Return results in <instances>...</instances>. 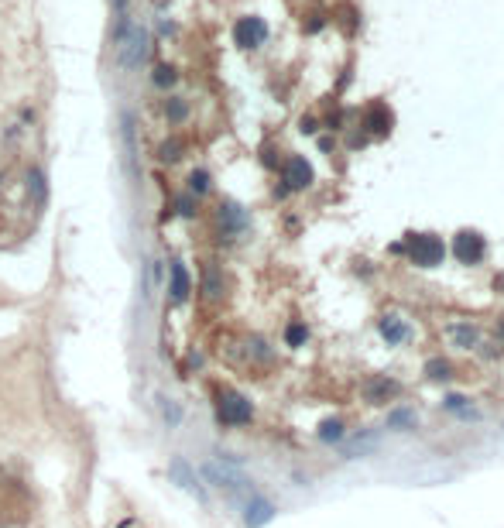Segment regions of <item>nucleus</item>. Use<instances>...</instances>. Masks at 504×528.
Wrapping results in <instances>:
<instances>
[{"mask_svg":"<svg viewBox=\"0 0 504 528\" xmlns=\"http://www.w3.org/2000/svg\"><path fill=\"white\" fill-rule=\"evenodd\" d=\"M148 55V31L144 27H131L127 38L117 45V65L120 69H137Z\"/></svg>","mask_w":504,"mask_h":528,"instance_id":"obj_3","label":"nucleus"},{"mask_svg":"<svg viewBox=\"0 0 504 528\" xmlns=\"http://www.w3.org/2000/svg\"><path fill=\"white\" fill-rule=\"evenodd\" d=\"M463 405H467V398H463V395H450V398H446V408H463Z\"/></svg>","mask_w":504,"mask_h":528,"instance_id":"obj_28","label":"nucleus"},{"mask_svg":"<svg viewBox=\"0 0 504 528\" xmlns=\"http://www.w3.org/2000/svg\"><path fill=\"white\" fill-rule=\"evenodd\" d=\"M27 189H31V196H34V206H45V199H49V185H45L42 168H31V172H27Z\"/></svg>","mask_w":504,"mask_h":528,"instance_id":"obj_16","label":"nucleus"},{"mask_svg":"<svg viewBox=\"0 0 504 528\" xmlns=\"http://www.w3.org/2000/svg\"><path fill=\"white\" fill-rule=\"evenodd\" d=\"M398 251H405L415 268H436L443 261V240L432 237V234H408L405 247L398 244Z\"/></svg>","mask_w":504,"mask_h":528,"instance_id":"obj_1","label":"nucleus"},{"mask_svg":"<svg viewBox=\"0 0 504 528\" xmlns=\"http://www.w3.org/2000/svg\"><path fill=\"white\" fill-rule=\"evenodd\" d=\"M425 377H429V381H450L453 364L446 360V357H432V360L425 364Z\"/></svg>","mask_w":504,"mask_h":528,"instance_id":"obj_17","label":"nucleus"},{"mask_svg":"<svg viewBox=\"0 0 504 528\" xmlns=\"http://www.w3.org/2000/svg\"><path fill=\"white\" fill-rule=\"evenodd\" d=\"M391 398H398V384L391 377H374L371 384H367V401L371 405H384Z\"/></svg>","mask_w":504,"mask_h":528,"instance_id":"obj_13","label":"nucleus"},{"mask_svg":"<svg viewBox=\"0 0 504 528\" xmlns=\"http://www.w3.org/2000/svg\"><path fill=\"white\" fill-rule=\"evenodd\" d=\"M158 401H161V415H165V422L175 429V425L182 422V408H179L175 401H165V398H158Z\"/></svg>","mask_w":504,"mask_h":528,"instance_id":"obj_21","label":"nucleus"},{"mask_svg":"<svg viewBox=\"0 0 504 528\" xmlns=\"http://www.w3.org/2000/svg\"><path fill=\"white\" fill-rule=\"evenodd\" d=\"M377 329H381V337L388 340V344H405L408 337H412V329H408V322L405 319H398V316H384L381 322H377Z\"/></svg>","mask_w":504,"mask_h":528,"instance_id":"obj_10","label":"nucleus"},{"mask_svg":"<svg viewBox=\"0 0 504 528\" xmlns=\"http://www.w3.org/2000/svg\"><path fill=\"white\" fill-rule=\"evenodd\" d=\"M203 474H206V480H213L216 487H227V491H244V487H247V480H244V477H237L234 470H220L216 463H206V467H203Z\"/></svg>","mask_w":504,"mask_h":528,"instance_id":"obj_11","label":"nucleus"},{"mask_svg":"<svg viewBox=\"0 0 504 528\" xmlns=\"http://www.w3.org/2000/svg\"><path fill=\"white\" fill-rule=\"evenodd\" d=\"M179 151H182V141H165V144H161V161H175L179 158Z\"/></svg>","mask_w":504,"mask_h":528,"instance_id":"obj_26","label":"nucleus"},{"mask_svg":"<svg viewBox=\"0 0 504 528\" xmlns=\"http://www.w3.org/2000/svg\"><path fill=\"white\" fill-rule=\"evenodd\" d=\"M254 419V408L251 401L237 391H220V401H216V422L220 425H247Z\"/></svg>","mask_w":504,"mask_h":528,"instance_id":"obj_2","label":"nucleus"},{"mask_svg":"<svg viewBox=\"0 0 504 528\" xmlns=\"http://www.w3.org/2000/svg\"><path fill=\"white\" fill-rule=\"evenodd\" d=\"M285 182H289V189H305V185H313V165L305 158H289V165H285Z\"/></svg>","mask_w":504,"mask_h":528,"instance_id":"obj_6","label":"nucleus"},{"mask_svg":"<svg viewBox=\"0 0 504 528\" xmlns=\"http://www.w3.org/2000/svg\"><path fill=\"white\" fill-rule=\"evenodd\" d=\"M189 189H192L196 196H203V192L210 189V175H206L203 168H199V172H192V175H189Z\"/></svg>","mask_w":504,"mask_h":528,"instance_id":"obj_22","label":"nucleus"},{"mask_svg":"<svg viewBox=\"0 0 504 528\" xmlns=\"http://www.w3.org/2000/svg\"><path fill=\"white\" fill-rule=\"evenodd\" d=\"M203 289H206V295H220V271H216V268H206Z\"/></svg>","mask_w":504,"mask_h":528,"instance_id":"obj_25","label":"nucleus"},{"mask_svg":"<svg viewBox=\"0 0 504 528\" xmlns=\"http://www.w3.org/2000/svg\"><path fill=\"white\" fill-rule=\"evenodd\" d=\"M179 213H182V216H192V199H189V196H182V199H179Z\"/></svg>","mask_w":504,"mask_h":528,"instance_id":"obj_27","label":"nucleus"},{"mask_svg":"<svg viewBox=\"0 0 504 528\" xmlns=\"http://www.w3.org/2000/svg\"><path fill=\"white\" fill-rule=\"evenodd\" d=\"M220 227H223V234H240V230L247 227V216H244L240 206L223 203V206H220Z\"/></svg>","mask_w":504,"mask_h":528,"instance_id":"obj_14","label":"nucleus"},{"mask_svg":"<svg viewBox=\"0 0 504 528\" xmlns=\"http://www.w3.org/2000/svg\"><path fill=\"white\" fill-rule=\"evenodd\" d=\"M234 38H237L240 49H258V45H265L267 25L261 18H240L237 27H234Z\"/></svg>","mask_w":504,"mask_h":528,"instance_id":"obj_5","label":"nucleus"},{"mask_svg":"<svg viewBox=\"0 0 504 528\" xmlns=\"http://www.w3.org/2000/svg\"><path fill=\"white\" fill-rule=\"evenodd\" d=\"M453 254L460 264H477L484 258V237L474 234V230H460L453 237Z\"/></svg>","mask_w":504,"mask_h":528,"instance_id":"obj_4","label":"nucleus"},{"mask_svg":"<svg viewBox=\"0 0 504 528\" xmlns=\"http://www.w3.org/2000/svg\"><path fill=\"white\" fill-rule=\"evenodd\" d=\"M168 477H172V480H179V487H186V491H196V494L203 498V491H199V484H196V474L189 470L186 460H172V467H168Z\"/></svg>","mask_w":504,"mask_h":528,"instance_id":"obj_15","label":"nucleus"},{"mask_svg":"<svg viewBox=\"0 0 504 528\" xmlns=\"http://www.w3.org/2000/svg\"><path fill=\"white\" fill-rule=\"evenodd\" d=\"M165 113H168V120H172V124H179V120H186L189 106L182 103V100H168V106H165Z\"/></svg>","mask_w":504,"mask_h":528,"instance_id":"obj_23","label":"nucleus"},{"mask_svg":"<svg viewBox=\"0 0 504 528\" xmlns=\"http://www.w3.org/2000/svg\"><path fill=\"white\" fill-rule=\"evenodd\" d=\"M346 432V425L340 419H326V422H319V439L322 443H340Z\"/></svg>","mask_w":504,"mask_h":528,"instance_id":"obj_18","label":"nucleus"},{"mask_svg":"<svg viewBox=\"0 0 504 528\" xmlns=\"http://www.w3.org/2000/svg\"><path fill=\"white\" fill-rule=\"evenodd\" d=\"M151 80H155V86H172V82L179 80V76H175V69H172V65H158Z\"/></svg>","mask_w":504,"mask_h":528,"instance_id":"obj_24","label":"nucleus"},{"mask_svg":"<svg viewBox=\"0 0 504 528\" xmlns=\"http://www.w3.org/2000/svg\"><path fill=\"white\" fill-rule=\"evenodd\" d=\"M388 425H391V429H412V425H415V412H412V408H398V412H391Z\"/></svg>","mask_w":504,"mask_h":528,"instance_id":"obj_20","label":"nucleus"},{"mask_svg":"<svg viewBox=\"0 0 504 528\" xmlns=\"http://www.w3.org/2000/svg\"><path fill=\"white\" fill-rule=\"evenodd\" d=\"M271 515H275V504L265 501V498H254V501L247 504V511H244V525L261 528L265 522H271Z\"/></svg>","mask_w":504,"mask_h":528,"instance_id":"obj_12","label":"nucleus"},{"mask_svg":"<svg viewBox=\"0 0 504 528\" xmlns=\"http://www.w3.org/2000/svg\"><path fill=\"white\" fill-rule=\"evenodd\" d=\"M364 127L371 134H377V137H384V134L395 127V117H391V110L384 103H374L371 110H367V117H364Z\"/></svg>","mask_w":504,"mask_h":528,"instance_id":"obj_7","label":"nucleus"},{"mask_svg":"<svg viewBox=\"0 0 504 528\" xmlns=\"http://www.w3.org/2000/svg\"><path fill=\"white\" fill-rule=\"evenodd\" d=\"M309 340V329H305V322H292L289 329H285V344L289 346H302Z\"/></svg>","mask_w":504,"mask_h":528,"instance_id":"obj_19","label":"nucleus"},{"mask_svg":"<svg viewBox=\"0 0 504 528\" xmlns=\"http://www.w3.org/2000/svg\"><path fill=\"white\" fill-rule=\"evenodd\" d=\"M446 337H450L453 346H460V350H474L480 344V329L474 322H453L450 329H446Z\"/></svg>","mask_w":504,"mask_h":528,"instance_id":"obj_8","label":"nucleus"},{"mask_svg":"<svg viewBox=\"0 0 504 528\" xmlns=\"http://www.w3.org/2000/svg\"><path fill=\"white\" fill-rule=\"evenodd\" d=\"M168 291H172V302H186L189 298V291H192V282H189V271H186V264H179V261H172V268H168Z\"/></svg>","mask_w":504,"mask_h":528,"instance_id":"obj_9","label":"nucleus"},{"mask_svg":"<svg viewBox=\"0 0 504 528\" xmlns=\"http://www.w3.org/2000/svg\"><path fill=\"white\" fill-rule=\"evenodd\" d=\"M0 182H4V172H0Z\"/></svg>","mask_w":504,"mask_h":528,"instance_id":"obj_29","label":"nucleus"}]
</instances>
